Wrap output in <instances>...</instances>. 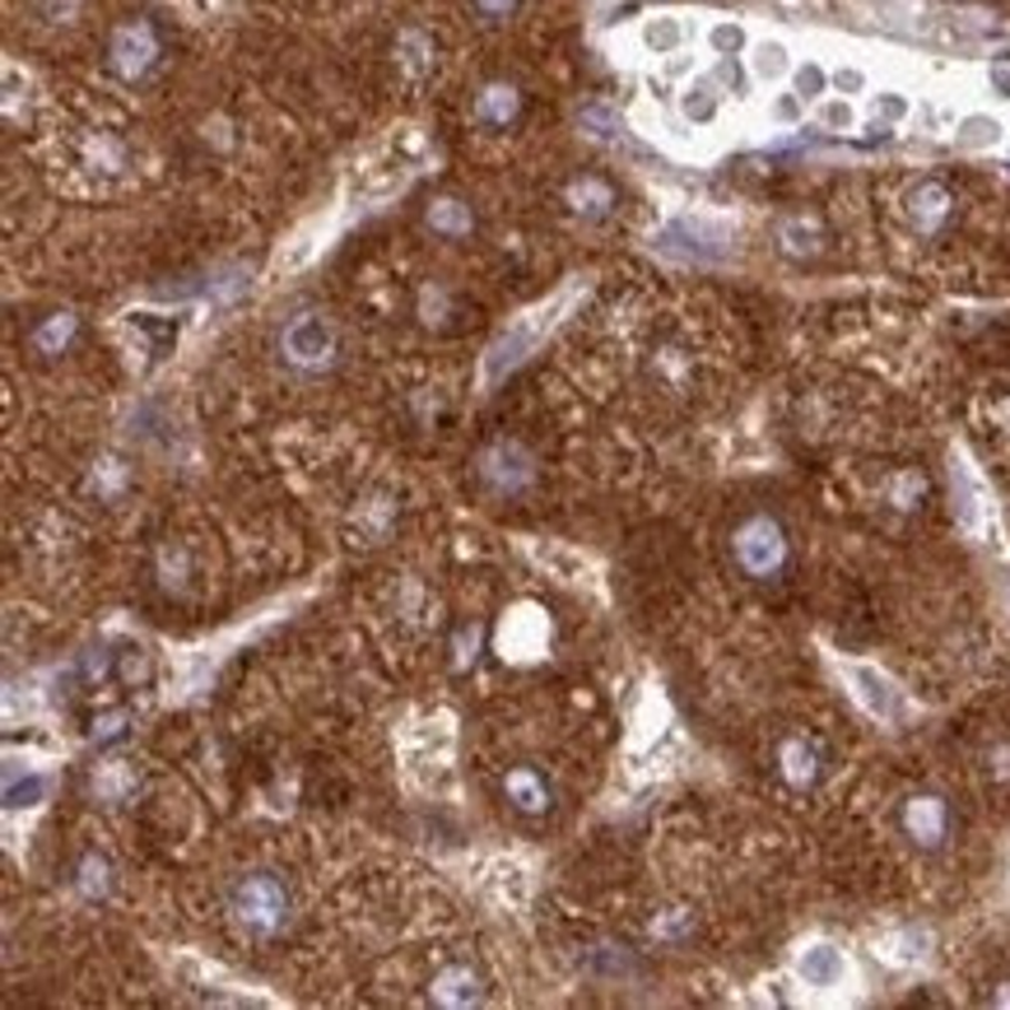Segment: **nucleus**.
Wrapping results in <instances>:
<instances>
[{
    "mask_svg": "<svg viewBox=\"0 0 1010 1010\" xmlns=\"http://www.w3.org/2000/svg\"><path fill=\"white\" fill-rule=\"evenodd\" d=\"M131 787H135V774L122 759H108V764H99V774H93V797L99 801H127Z\"/></svg>",
    "mask_w": 1010,
    "mask_h": 1010,
    "instance_id": "nucleus-14",
    "label": "nucleus"
},
{
    "mask_svg": "<svg viewBox=\"0 0 1010 1010\" xmlns=\"http://www.w3.org/2000/svg\"><path fill=\"white\" fill-rule=\"evenodd\" d=\"M801 978L810 982V988H834L838 978H844V955H838L834 946H815L801 955Z\"/></svg>",
    "mask_w": 1010,
    "mask_h": 1010,
    "instance_id": "nucleus-12",
    "label": "nucleus"
},
{
    "mask_svg": "<svg viewBox=\"0 0 1010 1010\" xmlns=\"http://www.w3.org/2000/svg\"><path fill=\"white\" fill-rule=\"evenodd\" d=\"M680 42H685V23L676 14H657V19L643 23V47H647V52L670 57V52H680Z\"/></svg>",
    "mask_w": 1010,
    "mask_h": 1010,
    "instance_id": "nucleus-13",
    "label": "nucleus"
},
{
    "mask_svg": "<svg viewBox=\"0 0 1010 1010\" xmlns=\"http://www.w3.org/2000/svg\"><path fill=\"white\" fill-rule=\"evenodd\" d=\"M876 112H885V117H889V122H899V117L908 112V103L899 99V93H889V99H880V103H876Z\"/></svg>",
    "mask_w": 1010,
    "mask_h": 1010,
    "instance_id": "nucleus-34",
    "label": "nucleus"
},
{
    "mask_svg": "<svg viewBox=\"0 0 1010 1010\" xmlns=\"http://www.w3.org/2000/svg\"><path fill=\"white\" fill-rule=\"evenodd\" d=\"M517 112H522V93L513 84H485V89H479L475 117L485 127H508V122H517Z\"/></svg>",
    "mask_w": 1010,
    "mask_h": 1010,
    "instance_id": "nucleus-8",
    "label": "nucleus"
},
{
    "mask_svg": "<svg viewBox=\"0 0 1010 1010\" xmlns=\"http://www.w3.org/2000/svg\"><path fill=\"white\" fill-rule=\"evenodd\" d=\"M736 555L750 573H774L782 559V532L768 517H755L750 526H740L736 536Z\"/></svg>",
    "mask_w": 1010,
    "mask_h": 1010,
    "instance_id": "nucleus-5",
    "label": "nucleus"
},
{
    "mask_svg": "<svg viewBox=\"0 0 1010 1010\" xmlns=\"http://www.w3.org/2000/svg\"><path fill=\"white\" fill-rule=\"evenodd\" d=\"M541 326H545V317H532V322H522V326H513L508 335H503V341L489 350V377H498L503 368H513V364H522V354L536 345V335H541Z\"/></svg>",
    "mask_w": 1010,
    "mask_h": 1010,
    "instance_id": "nucleus-9",
    "label": "nucleus"
},
{
    "mask_svg": "<svg viewBox=\"0 0 1010 1010\" xmlns=\"http://www.w3.org/2000/svg\"><path fill=\"white\" fill-rule=\"evenodd\" d=\"M75 326H80L75 312H52V317L33 331V350L38 354H61L70 345V335H75Z\"/></svg>",
    "mask_w": 1010,
    "mask_h": 1010,
    "instance_id": "nucleus-15",
    "label": "nucleus"
},
{
    "mask_svg": "<svg viewBox=\"0 0 1010 1010\" xmlns=\"http://www.w3.org/2000/svg\"><path fill=\"white\" fill-rule=\"evenodd\" d=\"M997 140H1001V122H997V117L973 112V117L959 122V144H969V150H982V144H997Z\"/></svg>",
    "mask_w": 1010,
    "mask_h": 1010,
    "instance_id": "nucleus-20",
    "label": "nucleus"
},
{
    "mask_svg": "<svg viewBox=\"0 0 1010 1010\" xmlns=\"http://www.w3.org/2000/svg\"><path fill=\"white\" fill-rule=\"evenodd\" d=\"M908 825H912V834H922V844H936V834H941V806H936L931 797L912 801Z\"/></svg>",
    "mask_w": 1010,
    "mask_h": 1010,
    "instance_id": "nucleus-21",
    "label": "nucleus"
},
{
    "mask_svg": "<svg viewBox=\"0 0 1010 1010\" xmlns=\"http://www.w3.org/2000/svg\"><path fill=\"white\" fill-rule=\"evenodd\" d=\"M834 89H838V93H861V89H866V75H861L857 65H844V70L834 75Z\"/></svg>",
    "mask_w": 1010,
    "mask_h": 1010,
    "instance_id": "nucleus-32",
    "label": "nucleus"
},
{
    "mask_svg": "<svg viewBox=\"0 0 1010 1010\" xmlns=\"http://www.w3.org/2000/svg\"><path fill=\"white\" fill-rule=\"evenodd\" d=\"M479 14H489V19H503V14H513L517 10V0H475Z\"/></svg>",
    "mask_w": 1010,
    "mask_h": 1010,
    "instance_id": "nucleus-33",
    "label": "nucleus"
},
{
    "mask_svg": "<svg viewBox=\"0 0 1010 1010\" xmlns=\"http://www.w3.org/2000/svg\"><path fill=\"white\" fill-rule=\"evenodd\" d=\"M820 122H825L829 131H848V127H852V103H848V99L825 103V108H820Z\"/></svg>",
    "mask_w": 1010,
    "mask_h": 1010,
    "instance_id": "nucleus-28",
    "label": "nucleus"
},
{
    "mask_svg": "<svg viewBox=\"0 0 1010 1010\" xmlns=\"http://www.w3.org/2000/svg\"><path fill=\"white\" fill-rule=\"evenodd\" d=\"M503 791H508V801L517 806V810H526V815H541L545 806H549V782L536 774V768H513L508 778H503Z\"/></svg>",
    "mask_w": 1010,
    "mask_h": 1010,
    "instance_id": "nucleus-7",
    "label": "nucleus"
},
{
    "mask_svg": "<svg viewBox=\"0 0 1010 1010\" xmlns=\"http://www.w3.org/2000/svg\"><path fill=\"white\" fill-rule=\"evenodd\" d=\"M75 10H80V0H38V14H42L47 23H65V19H75Z\"/></svg>",
    "mask_w": 1010,
    "mask_h": 1010,
    "instance_id": "nucleus-30",
    "label": "nucleus"
},
{
    "mask_svg": "<svg viewBox=\"0 0 1010 1010\" xmlns=\"http://www.w3.org/2000/svg\"><path fill=\"white\" fill-rule=\"evenodd\" d=\"M946 205H950L946 186H918V196H912V214H918V220H922L927 229H931L936 220H941Z\"/></svg>",
    "mask_w": 1010,
    "mask_h": 1010,
    "instance_id": "nucleus-22",
    "label": "nucleus"
},
{
    "mask_svg": "<svg viewBox=\"0 0 1010 1010\" xmlns=\"http://www.w3.org/2000/svg\"><path fill=\"white\" fill-rule=\"evenodd\" d=\"M428 997L438 1001V1006H452V1010L479 1006V997H485V982H479V973L471 964H447V969L433 973Z\"/></svg>",
    "mask_w": 1010,
    "mask_h": 1010,
    "instance_id": "nucleus-6",
    "label": "nucleus"
},
{
    "mask_svg": "<svg viewBox=\"0 0 1010 1010\" xmlns=\"http://www.w3.org/2000/svg\"><path fill=\"white\" fill-rule=\"evenodd\" d=\"M127 713L122 708H112V713H103V717H93V745H112V740H122L127 736Z\"/></svg>",
    "mask_w": 1010,
    "mask_h": 1010,
    "instance_id": "nucleus-24",
    "label": "nucleus"
},
{
    "mask_svg": "<svg viewBox=\"0 0 1010 1010\" xmlns=\"http://www.w3.org/2000/svg\"><path fill=\"white\" fill-rule=\"evenodd\" d=\"M708 42H713V52L731 57V52H740V47H745V29H740V23H713Z\"/></svg>",
    "mask_w": 1010,
    "mask_h": 1010,
    "instance_id": "nucleus-25",
    "label": "nucleus"
},
{
    "mask_svg": "<svg viewBox=\"0 0 1010 1010\" xmlns=\"http://www.w3.org/2000/svg\"><path fill=\"white\" fill-rule=\"evenodd\" d=\"M680 112L689 117V122H713V117H717V89H713L708 80L689 84V89L680 93Z\"/></svg>",
    "mask_w": 1010,
    "mask_h": 1010,
    "instance_id": "nucleus-18",
    "label": "nucleus"
},
{
    "mask_svg": "<svg viewBox=\"0 0 1010 1010\" xmlns=\"http://www.w3.org/2000/svg\"><path fill=\"white\" fill-rule=\"evenodd\" d=\"M479 479H485L494 494H522L536 479V466L517 443H494V447L479 452Z\"/></svg>",
    "mask_w": 1010,
    "mask_h": 1010,
    "instance_id": "nucleus-4",
    "label": "nucleus"
},
{
    "mask_svg": "<svg viewBox=\"0 0 1010 1010\" xmlns=\"http://www.w3.org/2000/svg\"><path fill=\"white\" fill-rule=\"evenodd\" d=\"M280 350H284V358L294 368L322 373V368H331L341 341H335V326L322 317V312H299V317H289V326L280 335Z\"/></svg>",
    "mask_w": 1010,
    "mask_h": 1010,
    "instance_id": "nucleus-2",
    "label": "nucleus"
},
{
    "mask_svg": "<svg viewBox=\"0 0 1010 1010\" xmlns=\"http://www.w3.org/2000/svg\"><path fill=\"white\" fill-rule=\"evenodd\" d=\"M750 65H755V75H759V80H782V75H787V65H791V57H787V47H782V42H759V47H755V57H750Z\"/></svg>",
    "mask_w": 1010,
    "mask_h": 1010,
    "instance_id": "nucleus-19",
    "label": "nucleus"
},
{
    "mask_svg": "<svg viewBox=\"0 0 1010 1010\" xmlns=\"http://www.w3.org/2000/svg\"><path fill=\"white\" fill-rule=\"evenodd\" d=\"M825 84H829V75H825L820 65H801L797 70V99H820Z\"/></svg>",
    "mask_w": 1010,
    "mask_h": 1010,
    "instance_id": "nucleus-27",
    "label": "nucleus"
},
{
    "mask_svg": "<svg viewBox=\"0 0 1010 1010\" xmlns=\"http://www.w3.org/2000/svg\"><path fill=\"white\" fill-rule=\"evenodd\" d=\"M122 680L135 685V680H150V657H144V647H135V653H127L122 661Z\"/></svg>",
    "mask_w": 1010,
    "mask_h": 1010,
    "instance_id": "nucleus-31",
    "label": "nucleus"
},
{
    "mask_svg": "<svg viewBox=\"0 0 1010 1010\" xmlns=\"http://www.w3.org/2000/svg\"><path fill=\"white\" fill-rule=\"evenodd\" d=\"M774 112H778V122H797V112H801V103H797V99H782V103H778Z\"/></svg>",
    "mask_w": 1010,
    "mask_h": 1010,
    "instance_id": "nucleus-35",
    "label": "nucleus"
},
{
    "mask_svg": "<svg viewBox=\"0 0 1010 1010\" xmlns=\"http://www.w3.org/2000/svg\"><path fill=\"white\" fill-rule=\"evenodd\" d=\"M6 797H10V806H38L42 797H47V782L42 778H29V782H10V791H6Z\"/></svg>",
    "mask_w": 1010,
    "mask_h": 1010,
    "instance_id": "nucleus-29",
    "label": "nucleus"
},
{
    "mask_svg": "<svg viewBox=\"0 0 1010 1010\" xmlns=\"http://www.w3.org/2000/svg\"><path fill=\"white\" fill-rule=\"evenodd\" d=\"M108 61H112V70L122 80L150 75V65L159 61V33H154V23L150 19L122 23V29L112 33V42H108Z\"/></svg>",
    "mask_w": 1010,
    "mask_h": 1010,
    "instance_id": "nucleus-3",
    "label": "nucleus"
},
{
    "mask_svg": "<svg viewBox=\"0 0 1010 1010\" xmlns=\"http://www.w3.org/2000/svg\"><path fill=\"white\" fill-rule=\"evenodd\" d=\"M852 680L861 685V699H866V708H871L876 717H889V713H895V689H889V685L876 676V670L857 666V670H852Z\"/></svg>",
    "mask_w": 1010,
    "mask_h": 1010,
    "instance_id": "nucleus-17",
    "label": "nucleus"
},
{
    "mask_svg": "<svg viewBox=\"0 0 1010 1010\" xmlns=\"http://www.w3.org/2000/svg\"><path fill=\"white\" fill-rule=\"evenodd\" d=\"M992 89L1010 99V70H992Z\"/></svg>",
    "mask_w": 1010,
    "mask_h": 1010,
    "instance_id": "nucleus-36",
    "label": "nucleus"
},
{
    "mask_svg": "<svg viewBox=\"0 0 1010 1010\" xmlns=\"http://www.w3.org/2000/svg\"><path fill=\"white\" fill-rule=\"evenodd\" d=\"M428 229L443 233V238H466V233L475 229V214H471V205H462V201L438 196V201L428 205Z\"/></svg>",
    "mask_w": 1010,
    "mask_h": 1010,
    "instance_id": "nucleus-11",
    "label": "nucleus"
},
{
    "mask_svg": "<svg viewBox=\"0 0 1010 1010\" xmlns=\"http://www.w3.org/2000/svg\"><path fill=\"white\" fill-rule=\"evenodd\" d=\"M229 918L243 936H252V941H271V936H280L289 927V889L266 871L233 880Z\"/></svg>",
    "mask_w": 1010,
    "mask_h": 1010,
    "instance_id": "nucleus-1",
    "label": "nucleus"
},
{
    "mask_svg": "<svg viewBox=\"0 0 1010 1010\" xmlns=\"http://www.w3.org/2000/svg\"><path fill=\"white\" fill-rule=\"evenodd\" d=\"M396 61H401V70L405 75H424L428 70V61H433V42L420 33V29H411V33H401V42H396Z\"/></svg>",
    "mask_w": 1010,
    "mask_h": 1010,
    "instance_id": "nucleus-16",
    "label": "nucleus"
},
{
    "mask_svg": "<svg viewBox=\"0 0 1010 1010\" xmlns=\"http://www.w3.org/2000/svg\"><path fill=\"white\" fill-rule=\"evenodd\" d=\"M80 885H84L89 899L103 895V889H108V861H103V857H84V861H80Z\"/></svg>",
    "mask_w": 1010,
    "mask_h": 1010,
    "instance_id": "nucleus-26",
    "label": "nucleus"
},
{
    "mask_svg": "<svg viewBox=\"0 0 1010 1010\" xmlns=\"http://www.w3.org/2000/svg\"><path fill=\"white\" fill-rule=\"evenodd\" d=\"M568 205L583 214V220H600V214H610L615 191L600 178H577V182H568Z\"/></svg>",
    "mask_w": 1010,
    "mask_h": 1010,
    "instance_id": "nucleus-10",
    "label": "nucleus"
},
{
    "mask_svg": "<svg viewBox=\"0 0 1010 1010\" xmlns=\"http://www.w3.org/2000/svg\"><path fill=\"white\" fill-rule=\"evenodd\" d=\"M583 131H587V135H600V140L615 135V131H619L615 108H610V103H587V108H583Z\"/></svg>",
    "mask_w": 1010,
    "mask_h": 1010,
    "instance_id": "nucleus-23",
    "label": "nucleus"
}]
</instances>
